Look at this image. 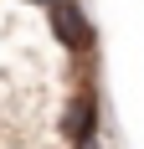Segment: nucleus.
<instances>
[{
	"instance_id": "3",
	"label": "nucleus",
	"mask_w": 144,
	"mask_h": 149,
	"mask_svg": "<svg viewBox=\"0 0 144 149\" xmlns=\"http://www.w3.org/2000/svg\"><path fill=\"white\" fill-rule=\"evenodd\" d=\"M41 5H52V0H41Z\"/></svg>"
},
{
	"instance_id": "2",
	"label": "nucleus",
	"mask_w": 144,
	"mask_h": 149,
	"mask_svg": "<svg viewBox=\"0 0 144 149\" xmlns=\"http://www.w3.org/2000/svg\"><path fill=\"white\" fill-rule=\"evenodd\" d=\"M62 129H67L72 149H98V93H77L67 103Z\"/></svg>"
},
{
	"instance_id": "1",
	"label": "nucleus",
	"mask_w": 144,
	"mask_h": 149,
	"mask_svg": "<svg viewBox=\"0 0 144 149\" xmlns=\"http://www.w3.org/2000/svg\"><path fill=\"white\" fill-rule=\"evenodd\" d=\"M52 36H57L67 52H87V46H93V21L82 15L77 0H52Z\"/></svg>"
}]
</instances>
